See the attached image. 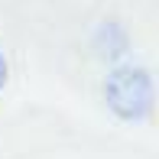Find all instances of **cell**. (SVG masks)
<instances>
[{
  "label": "cell",
  "instance_id": "6da1fadb",
  "mask_svg": "<svg viewBox=\"0 0 159 159\" xmlns=\"http://www.w3.org/2000/svg\"><path fill=\"white\" fill-rule=\"evenodd\" d=\"M104 104L120 120H146L153 114V78L143 65H117L104 78Z\"/></svg>",
  "mask_w": 159,
  "mask_h": 159
},
{
  "label": "cell",
  "instance_id": "7a4b0ae2",
  "mask_svg": "<svg viewBox=\"0 0 159 159\" xmlns=\"http://www.w3.org/2000/svg\"><path fill=\"white\" fill-rule=\"evenodd\" d=\"M127 30L117 23V20H104V23L98 26V33H94V52L101 55V59H107V62H114V59H120V55L127 52Z\"/></svg>",
  "mask_w": 159,
  "mask_h": 159
},
{
  "label": "cell",
  "instance_id": "3957f363",
  "mask_svg": "<svg viewBox=\"0 0 159 159\" xmlns=\"http://www.w3.org/2000/svg\"><path fill=\"white\" fill-rule=\"evenodd\" d=\"M7 78H10V65H7V55L0 52V91L7 88Z\"/></svg>",
  "mask_w": 159,
  "mask_h": 159
}]
</instances>
